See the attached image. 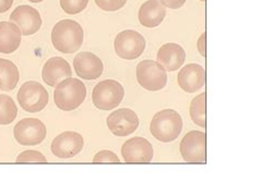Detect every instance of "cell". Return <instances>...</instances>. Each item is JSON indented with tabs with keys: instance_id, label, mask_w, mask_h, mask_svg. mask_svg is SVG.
Segmentation results:
<instances>
[{
	"instance_id": "14",
	"label": "cell",
	"mask_w": 259,
	"mask_h": 193,
	"mask_svg": "<svg viewBox=\"0 0 259 193\" xmlns=\"http://www.w3.org/2000/svg\"><path fill=\"white\" fill-rule=\"evenodd\" d=\"M73 68L80 79L83 80H97L104 70L102 60L90 52L79 53L73 59Z\"/></svg>"
},
{
	"instance_id": "29",
	"label": "cell",
	"mask_w": 259,
	"mask_h": 193,
	"mask_svg": "<svg viewBox=\"0 0 259 193\" xmlns=\"http://www.w3.org/2000/svg\"><path fill=\"white\" fill-rule=\"evenodd\" d=\"M13 4V0H0V13L8 11Z\"/></svg>"
},
{
	"instance_id": "31",
	"label": "cell",
	"mask_w": 259,
	"mask_h": 193,
	"mask_svg": "<svg viewBox=\"0 0 259 193\" xmlns=\"http://www.w3.org/2000/svg\"><path fill=\"white\" fill-rule=\"evenodd\" d=\"M200 2H206V0H200Z\"/></svg>"
},
{
	"instance_id": "24",
	"label": "cell",
	"mask_w": 259,
	"mask_h": 193,
	"mask_svg": "<svg viewBox=\"0 0 259 193\" xmlns=\"http://www.w3.org/2000/svg\"><path fill=\"white\" fill-rule=\"evenodd\" d=\"M16 162L19 164H21V163H46L47 160H46V157L42 153H40V152L29 150V151L22 152V153L17 157Z\"/></svg>"
},
{
	"instance_id": "1",
	"label": "cell",
	"mask_w": 259,
	"mask_h": 193,
	"mask_svg": "<svg viewBox=\"0 0 259 193\" xmlns=\"http://www.w3.org/2000/svg\"><path fill=\"white\" fill-rule=\"evenodd\" d=\"M52 43L63 54L77 53L83 43V29L73 20H61L52 31Z\"/></svg>"
},
{
	"instance_id": "25",
	"label": "cell",
	"mask_w": 259,
	"mask_h": 193,
	"mask_svg": "<svg viewBox=\"0 0 259 193\" xmlns=\"http://www.w3.org/2000/svg\"><path fill=\"white\" fill-rule=\"evenodd\" d=\"M94 3L100 9L113 12L121 9L126 5L127 0H94Z\"/></svg>"
},
{
	"instance_id": "19",
	"label": "cell",
	"mask_w": 259,
	"mask_h": 193,
	"mask_svg": "<svg viewBox=\"0 0 259 193\" xmlns=\"http://www.w3.org/2000/svg\"><path fill=\"white\" fill-rule=\"evenodd\" d=\"M21 31L11 21L0 22V53H15L21 44Z\"/></svg>"
},
{
	"instance_id": "23",
	"label": "cell",
	"mask_w": 259,
	"mask_h": 193,
	"mask_svg": "<svg viewBox=\"0 0 259 193\" xmlns=\"http://www.w3.org/2000/svg\"><path fill=\"white\" fill-rule=\"evenodd\" d=\"M89 4V0H60V7L68 15H78L82 12Z\"/></svg>"
},
{
	"instance_id": "15",
	"label": "cell",
	"mask_w": 259,
	"mask_h": 193,
	"mask_svg": "<svg viewBox=\"0 0 259 193\" xmlns=\"http://www.w3.org/2000/svg\"><path fill=\"white\" fill-rule=\"evenodd\" d=\"M177 81L185 92H197L206 84V70L198 64L186 65L177 75Z\"/></svg>"
},
{
	"instance_id": "4",
	"label": "cell",
	"mask_w": 259,
	"mask_h": 193,
	"mask_svg": "<svg viewBox=\"0 0 259 193\" xmlns=\"http://www.w3.org/2000/svg\"><path fill=\"white\" fill-rule=\"evenodd\" d=\"M125 89L119 82L108 79L101 81L92 92L93 105L101 110H112L124 100Z\"/></svg>"
},
{
	"instance_id": "28",
	"label": "cell",
	"mask_w": 259,
	"mask_h": 193,
	"mask_svg": "<svg viewBox=\"0 0 259 193\" xmlns=\"http://www.w3.org/2000/svg\"><path fill=\"white\" fill-rule=\"evenodd\" d=\"M206 33H202L198 39V43H197V47H198V51L202 57H206Z\"/></svg>"
},
{
	"instance_id": "16",
	"label": "cell",
	"mask_w": 259,
	"mask_h": 193,
	"mask_svg": "<svg viewBox=\"0 0 259 193\" xmlns=\"http://www.w3.org/2000/svg\"><path fill=\"white\" fill-rule=\"evenodd\" d=\"M71 75L70 65L61 57H53L47 60L42 70V78L50 86H56L63 80L71 78Z\"/></svg>"
},
{
	"instance_id": "9",
	"label": "cell",
	"mask_w": 259,
	"mask_h": 193,
	"mask_svg": "<svg viewBox=\"0 0 259 193\" xmlns=\"http://www.w3.org/2000/svg\"><path fill=\"white\" fill-rule=\"evenodd\" d=\"M47 134L44 122L35 118L20 120L13 128V135L17 142L24 147H34L42 143Z\"/></svg>"
},
{
	"instance_id": "12",
	"label": "cell",
	"mask_w": 259,
	"mask_h": 193,
	"mask_svg": "<svg viewBox=\"0 0 259 193\" xmlns=\"http://www.w3.org/2000/svg\"><path fill=\"white\" fill-rule=\"evenodd\" d=\"M10 21L15 23L24 36L33 35L42 26L39 12L31 6H18L10 15Z\"/></svg>"
},
{
	"instance_id": "7",
	"label": "cell",
	"mask_w": 259,
	"mask_h": 193,
	"mask_svg": "<svg viewBox=\"0 0 259 193\" xmlns=\"http://www.w3.org/2000/svg\"><path fill=\"white\" fill-rule=\"evenodd\" d=\"M183 160L187 163L206 164L207 162V137L202 131L193 130L188 132L180 144Z\"/></svg>"
},
{
	"instance_id": "17",
	"label": "cell",
	"mask_w": 259,
	"mask_h": 193,
	"mask_svg": "<svg viewBox=\"0 0 259 193\" xmlns=\"http://www.w3.org/2000/svg\"><path fill=\"white\" fill-rule=\"evenodd\" d=\"M156 58H158V63L162 65L166 71H175L183 66L186 59V53L181 45L167 43L160 48Z\"/></svg>"
},
{
	"instance_id": "21",
	"label": "cell",
	"mask_w": 259,
	"mask_h": 193,
	"mask_svg": "<svg viewBox=\"0 0 259 193\" xmlns=\"http://www.w3.org/2000/svg\"><path fill=\"white\" fill-rule=\"evenodd\" d=\"M18 116V107L10 96L0 95V125L7 126L15 121Z\"/></svg>"
},
{
	"instance_id": "8",
	"label": "cell",
	"mask_w": 259,
	"mask_h": 193,
	"mask_svg": "<svg viewBox=\"0 0 259 193\" xmlns=\"http://www.w3.org/2000/svg\"><path fill=\"white\" fill-rule=\"evenodd\" d=\"M114 47L118 57L126 60H134L139 58L144 53L146 40L137 31L125 30L116 36Z\"/></svg>"
},
{
	"instance_id": "30",
	"label": "cell",
	"mask_w": 259,
	"mask_h": 193,
	"mask_svg": "<svg viewBox=\"0 0 259 193\" xmlns=\"http://www.w3.org/2000/svg\"><path fill=\"white\" fill-rule=\"evenodd\" d=\"M29 2H31V3H33V4H38V3L44 2V0H29Z\"/></svg>"
},
{
	"instance_id": "3",
	"label": "cell",
	"mask_w": 259,
	"mask_h": 193,
	"mask_svg": "<svg viewBox=\"0 0 259 193\" xmlns=\"http://www.w3.org/2000/svg\"><path fill=\"white\" fill-rule=\"evenodd\" d=\"M87 98V87L79 79L67 78L56 85L54 92L55 105L64 112L77 109Z\"/></svg>"
},
{
	"instance_id": "5",
	"label": "cell",
	"mask_w": 259,
	"mask_h": 193,
	"mask_svg": "<svg viewBox=\"0 0 259 193\" xmlns=\"http://www.w3.org/2000/svg\"><path fill=\"white\" fill-rule=\"evenodd\" d=\"M136 78L141 87L151 92L160 91L167 83L166 70L158 61H140L136 68Z\"/></svg>"
},
{
	"instance_id": "27",
	"label": "cell",
	"mask_w": 259,
	"mask_h": 193,
	"mask_svg": "<svg viewBox=\"0 0 259 193\" xmlns=\"http://www.w3.org/2000/svg\"><path fill=\"white\" fill-rule=\"evenodd\" d=\"M160 2L162 3L163 6L166 7V8L176 10V9H180L181 7L185 5L186 0H160Z\"/></svg>"
},
{
	"instance_id": "26",
	"label": "cell",
	"mask_w": 259,
	"mask_h": 193,
	"mask_svg": "<svg viewBox=\"0 0 259 193\" xmlns=\"http://www.w3.org/2000/svg\"><path fill=\"white\" fill-rule=\"evenodd\" d=\"M119 158L112 151H101L93 158V163H119Z\"/></svg>"
},
{
	"instance_id": "11",
	"label": "cell",
	"mask_w": 259,
	"mask_h": 193,
	"mask_svg": "<svg viewBox=\"0 0 259 193\" xmlns=\"http://www.w3.org/2000/svg\"><path fill=\"white\" fill-rule=\"evenodd\" d=\"M83 137L74 131H66L53 140L52 153L58 158H71L77 156L83 149Z\"/></svg>"
},
{
	"instance_id": "13",
	"label": "cell",
	"mask_w": 259,
	"mask_h": 193,
	"mask_svg": "<svg viewBox=\"0 0 259 193\" xmlns=\"http://www.w3.org/2000/svg\"><path fill=\"white\" fill-rule=\"evenodd\" d=\"M121 155L126 163H150L153 158V147L145 137L136 136L122 144Z\"/></svg>"
},
{
	"instance_id": "20",
	"label": "cell",
	"mask_w": 259,
	"mask_h": 193,
	"mask_svg": "<svg viewBox=\"0 0 259 193\" xmlns=\"http://www.w3.org/2000/svg\"><path fill=\"white\" fill-rule=\"evenodd\" d=\"M20 80L18 67L8 59L0 58V89L9 92L15 89Z\"/></svg>"
},
{
	"instance_id": "10",
	"label": "cell",
	"mask_w": 259,
	"mask_h": 193,
	"mask_svg": "<svg viewBox=\"0 0 259 193\" xmlns=\"http://www.w3.org/2000/svg\"><path fill=\"white\" fill-rule=\"evenodd\" d=\"M106 125L116 136H127L139 127V118L134 110L120 108L108 115Z\"/></svg>"
},
{
	"instance_id": "6",
	"label": "cell",
	"mask_w": 259,
	"mask_h": 193,
	"mask_svg": "<svg viewBox=\"0 0 259 193\" xmlns=\"http://www.w3.org/2000/svg\"><path fill=\"white\" fill-rule=\"evenodd\" d=\"M17 98L19 105L30 114L42 112L49 104V92L36 81H28L23 83Z\"/></svg>"
},
{
	"instance_id": "18",
	"label": "cell",
	"mask_w": 259,
	"mask_h": 193,
	"mask_svg": "<svg viewBox=\"0 0 259 193\" xmlns=\"http://www.w3.org/2000/svg\"><path fill=\"white\" fill-rule=\"evenodd\" d=\"M166 15L165 7L162 5L160 0H147L140 7L138 12V20L140 24L146 27L159 26Z\"/></svg>"
},
{
	"instance_id": "22",
	"label": "cell",
	"mask_w": 259,
	"mask_h": 193,
	"mask_svg": "<svg viewBox=\"0 0 259 193\" xmlns=\"http://www.w3.org/2000/svg\"><path fill=\"white\" fill-rule=\"evenodd\" d=\"M189 114L197 126L206 128V93H201L192 101Z\"/></svg>"
},
{
	"instance_id": "2",
	"label": "cell",
	"mask_w": 259,
	"mask_h": 193,
	"mask_svg": "<svg viewBox=\"0 0 259 193\" xmlns=\"http://www.w3.org/2000/svg\"><path fill=\"white\" fill-rule=\"evenodd\" d=\"M183 130V119L174 109H164L153 116L150 132L163 143L175 141Z\"/></svg>"
}]
</instances>
